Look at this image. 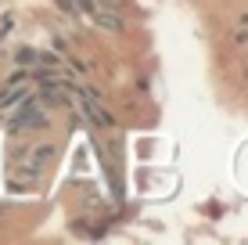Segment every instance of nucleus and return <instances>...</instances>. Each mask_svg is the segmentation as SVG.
Segmentation results:
<instances>
[{
    "label": "nucleus",
    "mask_w": 248,
    "mask_h": 245,
    "mask_svg": "<svg viewBox=\"0 0 248 245\" xmlns=\"http://www.w3.org/2000/svg\"><path fill=\"white\" fill-rule=\"evenodd\" d=\"M0 216H4V206H0Z\"/></svg>",
    "instance_id": "9d476101"
},
{
    "label": "nucleus",
    "mask_w": 248,
    "mask_h": 245,
    "mask_svg": "<svg viewBox=\"0 0 248 245\" xmlns=\"http://www.w3.org/2000/svg\"><path fill=\"white\" fill-rule=\"evenodd\" d=\"M50 155H54V148H36V155L29 159V166H32V170H36V166H40V163H47Z\"/></svg>",
    "instance_id": "423d86ee"
},
{
    "label": "nucleus",
    "mask_w": 248,
    "mask_h": 245,
    "mask_svg": "<svg viewBox=\"0 0 248 245\" xmlns=\"http://www.w3.org/2000/svg\"><path fill=\"white\" fill-rule=\"evenodd\" d=\"M83 115H87L90 123H97V126H115V115H108L105 108H101V101L90 98V94H83Z\"/></svg>",
    "instance_id": "f03ea898"
},
{
    "label": "nucleus",
    "mask_w": 248,
    "mask_h": 245,
    "mask_svg": "<svg viewBox=\"0 0 248 245\" xmlns=\"http://www.w3.org/2000/svg\"><path fill=\"white\" fill-rule=\"evenodd\" d=\"M44 126H47V115H44L40 98H22L18 101V115L7 123V130H44Z\"/></svg>",
    "instance_id": "f257e3e1"
},
{
    "label": "nucleus",
    "mask_w": 248,
    "mask_h": 245,
    "mask_svg": "<svg viewBox=\"0 0 248 245\" xmlns=\"http://www.w3.org/2000/svg\"><path fill=\"white\" fill-rule=\"evenodd\" d=\"M234 44H248V15L241 18V25L234 29Z\"/></svg>",
    "instance_id": "0eeeda50"
},
{
    "label": "nucleus",
    "mask_w": 248,
    "mask_h": 245,
    "mask_svg": "<svg viewBox=\"0 0 248 245\" xmlns=\"http://www.w3.org/2000/svg\"><path fill=\"white\" fill-rule=\"evenodd\" d=\"M93 18H97V25H101L105 33H123V29H126L123 15H112V11H97Z\"/></svg>",
    "instance_id": "7ed1b4c3"
},
{
    "label": "nucleus",
    "mask_w": 248,
    "mask_h": 245,
    "mask_svg": "<svg viewBox=\"0 0 248 245\" xmlns=\"http://www.w3.org/2000/svg\"><path fill=\"white\" fill-rule=\"evenodd\" d=\"M54 4H58V7H62V11H65V15H79V11H76V4H72V0H54Z\"/></svg>",
    "instance_id": "1a4fd4ad"
},
{
    "label": "nucleus",
    "mask_w": 248,
    "mask_h": 245,
    "mask_svg": "<svg viewBox=\"0 0 248 245\" xmlns=\"http://www.w3.org/2000/svg\"><path fill=\"white\" fill-rule=\"evenodd\" d=\"M22 98H25L22 83H7V90H0V108H11V105H18Z\"/></svg>",
    "instance_id": "20e7f679"
},
{
    "label": "nucleus",
    "mask_w": 248,
    "mask_h": 245,
    "mask_svg": "<svg viewBox=\"0 0 248 245\" xmlns=\"http://www.w3.org/2000/svg\"><path fill=\"white\" fill-rule=\"evenodd\" d=\"M18 62L22 65H40V54L36 50H18Z\"/></svg>",
    "instance_id": "6e6552de"
},
{
    "label": "nucleus",
    "mask_w": 248,
    "mask_h": 245,
    "mask_svg": "<svg viewBox=\"0 0 248 245\" xmlns=\"http://www.w3.org/2000/svg\"><path fill=\"white\" fill-rule=\"evenodd\" d=\"M72 4H76V11H83V15H90V18H93V15H97V11H101V7H97V0H72Z\"/></svg>",
    "instance_id": "39448f33"
}]
</instances>
